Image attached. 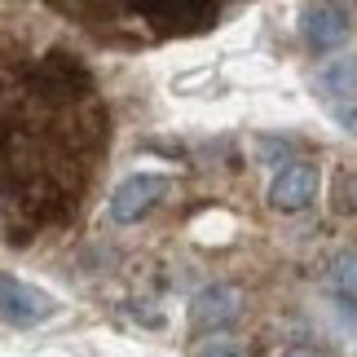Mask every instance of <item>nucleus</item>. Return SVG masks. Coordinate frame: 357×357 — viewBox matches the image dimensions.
<instances>
[{
  "mask_svg": "<svg viewBox=\"0 0 357 357\" xmlns=\"http://www.w3.org/2000/svg\"><path fill=\"white\" fill-rule=\"evenodd\" d=\"M106 150V102L66 49L0 53V234L36 243L84 208Z\"/></svg>",
  "mask_w": 357,
  "mask_h": 357,
  "instance_id": "nucleus-1",
  "label": "nucleus"
},
{
  "mask_svg": "<svg viewBox=\"0 0 357 357\" xmlns=\"http://www.w3.org/2000/svg\"><path fill=\"white\" fill-rule=\"evenodd\" d=\"M36 5L98 45L146 49L212 31L247 0H36Z\"/></svg>",
  "mask_w": 357,
  "mask_h": 357,
  "instance_id": "nucleus-2",
  "label": "nucleus"
},
{
  "mask_svg": "<svg viewBox=\"0 0 357 357\" xmlns=\"http://www.w3.org/2000/svg\"><path fill=\"white\" fill-rule=\"evenodd\" d=\"M53 313V300L36 287H26L18 278H5L0 273V318L13 322V326H36Z\"/></svg>",
  "mask_w": 357,
  "mask_h": 357,
  "instance_id": "nucleus-3",
  "label": "nucleus"
},
{
  "mask_svg": "<svg viewBox=\"0 0 357 357\" xmlns=\"http://www.w3.org/2000/svg\"><path fill=\"white\" fill-rule=\"evenodd\" d=\"M163 190H168V181H163V176H146V172L128 176V181L115 190V199H111V216H115L119 225L142 221V216L163 199Z\"/></svg>",
  "mask_w": 357,
  "mask_h": 357,
  "instance_id": "nucleus-4",
  "label": "nucleus"
},
{
  "mask_svg": "<svg viewBox=\"0 0 357 357\" xmlns=\"http://www.w3.org/2000/svg\"><path fill=\"white\" fill-rule=\"evenodd\" d=\"M313 190H318V168L313 163H287L269 185V203L278 212H300V208H309Z\"/></svg>",
  "mask_w": 357,
  "mask_h": 357,
  "instance_id": "nucleus-5",
  "label": "nucleus"
},
{
  "mask_svg": "<svg viewBox=\"0 0 357 357\" xmlns=\"http://www.w3.org/2000/svg\"><path fill=\"white\" fill-rule=\"evenodd\" d=\"M322 98L331 106V115L357 132V62H340L322 75Z\"/></svg>",
  "mask_w": 357,
  "mask_h": 357,
  "instance_id": "nucleus-6",
  "label": "nucleus"
},
{
  "mask_svg": "<svg viewBox=\"0 0 357 357\" xmlns=\"http://www.w3.org/2000/svg\"><path fill=\"white\" fill-rule=\"evenodd\" d=\"M238 318V296L229 291V287H208L195 309H190V322H195V331H216V326L234 322Z\"/></svg>",
  "mask_w": 357,
  "mask_h": 357,
  "instance_id": "nucleus-7",
  "label": "nucleus"
},
{
  "mask_svg": "<svg viewBox=\"0 0 357 357\" xmlns=\"http://www.w3.org/2000/svg\"><path fill=\"white\" fill-rule=\"evenodd\" d=\"M340 36H344V22H340V13L322 9V13H313V18H309V40H313L318 49L340 45Z\"/></svg>",
  "mask_w": 357,
  "mask_h": 357,
  "instance_id": "nucleus-8",
  "label": "nucleus"
},
{
  "mask_svg": "<svg viewBox=\"0 0 357 357\" xmlns=\"http://www.w3.org/2000/svg\"><path fill=\"white\" fill-rule=\"evenodd\" d=\"M335 278H340V287H344V291H357V256H340Z\"/></svg>",
  "mask_w": 357,
  "mask_h": 357,
  "instance_id": "nucleus-9",
  "label": "nucleus"
},
{
  "mask_svg": "<svg viewBox=\"0 0 357 357\" xmlns=\"http://www.w3.org/2000/svg\"><path fill=\"white\" fill-rule=\"evenodd\" d=\"M195 357H243L234 340H212V344H203Z\"/></svg>",
  "mask_w": 357,
  "mask_h": 357,
  "instance_id": "nucleus-10",
  "label": "nucleus"
},
{
  "mask_svg": "<svg viewBox=\"0 0 357 357\" xmlns=\"http://www.w3.org/2000/svg\"><path fill=\"white\" fill-rule=\"evenodd\" d=\"M340 313L353 322V331H357V300H353V291H340Z\"/></svg>",
  "mask_w": 357,
  "mask_h": 357,
  "instance_id": "nucleus-11",
  "label": "nucleus"
},
{
  "mask_svg": "<svg viewBox=\"0 0 357 357\" xmlns=\"http://www.w3.org/2000/svg\"><path fill=\"white\" fill-rule=\"evenodd\" d=\"M287 357H309V353H287Z\"/></svg>",
  "mask_w": 357,
  "mask_h": 357,
  "instance_id": "nucleus-12",
  "label": "nucleus"
}]
</instances>
